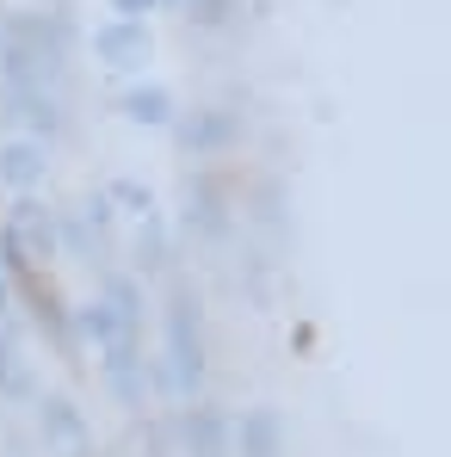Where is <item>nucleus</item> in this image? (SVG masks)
Wrapping results in <instances>:
<instances>
[{
    "label": "nucleus",
    "mask_w": 451,
    "mask_h": 457,
    "mask_svg": "<svg viewBox=\"0 0 451 457\" xmlns=\"http://www.w3.org/2000/svg\"><path fill=\"white\" fill-rule=\"evenodd\" d=\"M44 173H50L44 143H31V137L0 143V186H6V192H38V186H44Z\"/></svg>",
    "instance_id": "nucleus-10"
},
{
    "label": "nucleus",
    "mask_w": 451,
    "mask_h": 457,
    "mask_svg": "<svg viewBox=\"0 0 451 457\" xmlns=\"http://www.w3.org/2000/svg\"><path fill=\"white\" fill-rule=\"evenodd\" d=\"M93 56H99L112 75H137V69H149V56H155L149 19H105V25L93 31Z\"/></svg>",
    "instance_id": "nucleus-3"
},
{
    "label": "nucleus",
    "mask_w": 451,
    "mask_h": 457,
    "mask_svg": "<svg viewBox=\"0 0 451 457\" xmlns=\"http://www.w3.org/2000/svg\"><path fill=\"white\" fill-rule=\"evenodd\" d=\"M6 223L19 228V241H25V253H31V266H56V260H63V253H56V211H50V204H38V192H13Z\"/></svg>",
    "instance_id": "nucleus-4"
},
{
    "label": "nucleus",
    "mask_w": 451,
    "mask_h": 457,
    "mask_svg": "<svg viewBox=\"0 0 451 457\" xmlns=\"http://www.w3.org/2000/svg\"><path fill=\"white\" fill-rule=\"evenodd\" d=\"M118 112H124L130 124H143V130H167V124L180 118V112H173V93H167V87H155V80H137V87H124Z\"/></svg>",
    "instance_id": "nucleus-12"
},
{
    "label": "nucleus",
    "mask_w": 451,
    "mask_h": 457,
    "mask_svg": "<svg viewBox=\"0 0 451 457\" xmlns=\"http://www.w3.org/2000/svg\"><path fill=\"white\" fill-rule=\"evenodd\" d=\"M167 378H173V395L198 402V389H205V315H198L192 291L167 297Z\"/></svg>",
    "instance_id": "nucleus-1"
},
{
    "label": "nucleus",
    "mask_w": 451,
    "mask_h": 457,
    "mask_svg": "<svg viewBox=\"0 0 451 457\" xmlns=\"http://www.w3.org/2000/svg\"><path fill=\"white\" fill-rule=\"evenodd\" d=\"M0 272H6V278L31 272V253H25V241H19V228H13V223H0Z\"/></svg>",
    "instance_id": "nucleus-18"
},
{
    "label": "nucleus",
    "mask_w": 451,
    "mask_h": 457,
    "mask_svg": "<svg viewBox=\"0 0 451 457\" xmlns=\"http://www.w3.org/2000/svg\"><path fill=\"white\" fill-rule=\"evenodd\" d=\"M69 328H75V340H87V346H112L118 340V321H112V309L99 303V297L69 309Z\"/></svg>",
    "instance_id": "nucleus-14"
},
{
    "label": "nucleus",
    "mask_w": 451,
    "mask_h": 457,
    "mask_svg": "<svg viewBox=\"0 0 451 457\" xmlns=\"http://www.w3.org/2000/svg\"><path fill=\"white\" fill-rule=\"evenodd\" d=\"M19 315H0V402H31V365L19 353Z\"/></svg>",
    "instance_id": "nucleus-11"
},
{
    "label": "nucleus",
    "mask_w": 451,
    "mask_h": 457,
    "mask_svg": "<svg viewBox=\"0 0 451 457\" xmlns=\"http://www.w3.org/2000/svg\"><path fill=\"white\" fill-rule=\"evenodd\" d=\"M80 223L93 228V235H99V241H105V247H112V223H118V211H112V198H105V192H87V198H80V211H75Z\"/></svg>",
    "instance_id": "nucleus-16"
},
{
    "label": "nucleus",
    "mask_w": 451,
    "mask_h": 457,
    "mask_svg": "<svg viewBox=\"0 0 451 457\" xmlns=\"http://www.w3.org/2000/svg\"><path fill=\"white\" fill-rule=\"evenodd\" d=\"M13 309H19V303H13V278L0 272V315H13Z\"/></svg>",
    "instance_id": "nucleus-20"
},
{
    "label": "nucleus",
    "mask_w": 451,
    "mask_h": 457,
    "mask_svg": "<svg viewBox=\"0 0 451 457\" xmlns=\"http://www.w3.org/2000/svg\"><path fill=\"white\" fill-rule=\"evenodd\" d=\"M130 260H137V272H167V260H173V235H167V223H161V217L137 223Z\"/></svg>",
    "instance_id": "nucleus-13"
},
{
    "label": "nucleus",
    "mask_w": 451,
    "mask_h": 457,
    "mask_svg": "<svg viewBox=\"0 0 451 457\" xmlns=\"http://www.w3.org/2000/svg\"><path fill=\"white\" fill-rule=\"evenodd\" d=\"M180 12L192 25H205V31H223L229 19H235V0H180Z\"/></svg>",
    "instance_id": "nucleus-17"
},
{
    "label": "nucleus",
    "mask_w": 451,
    "mask_h": 457,
    "mask_svg": "<svg viewBox=\"0 0 451 457\" xmlns=\"http://www.w3.org/2000/svg\"><path fill=\"white\" fill-rule=\"evenodd\" d=\"M229 457H285V427L272 408H247L229 427Z\"/></svg>",
    "instance_id": "nucleus-9"
},
{
    "label": "nucleus",
    "mask_w": 451,
    "mask_h": 457,
    "mask_svg": "<svg viewBox=\"0 0 451 457\" xmlns=\"http://www.w3.org/2000/svg\"><path fill=\"white\" fill-rule=\"evenodd\" d=\"M99 371H105V389L118 408H143L149 402V359H143V340L118 334L112 346H99Z\"/></svg>",
    "instance_id": "nucleus-2"
},
{
    "label": "nucleus",
    "mask_w": 451,
    "mask_h": 457,
    "mask_svg": "<svg viewBox=\"0 0 451 457\" xmlns=\"http://www.w3.org/2000/svg\"><path fill=\"white\" fill-rule=\"evenodd\" d=\"M6 118H13V124H25V137H31V143L63 137V105H56V93H50V87H6Z\"/></svg>",
    "instance_id": "nucleus-6"
},
{
    "label": "nucleus",
    "mask_w": 451,
    "mask_h": 457,
    "mask_svg": "<svg viewBox=\"0 0 451 457\" xmlns=\"http://www.w3.org/2000/svg\"><path fill=\"white\" fill-rule=\"evenodd\" d=\"M161 6H180V0H161Z\"/></svg>",
    "instance_id": "nucleus-21"
},
{
    "label": "nucleus",
    "mask_w": 451,
    "mask_h": 457,
    "mask_svg": "<svg viewBox=\"0 0 451 457\" xmlns=\"http://www.w3.org/2000/svg\"><path fill=\"white\" fill-rule=\"evenodd\" d=\"M38 427H44L50 452L63 457H87V445H93V433H87V420L69 395H38Z\"/></svg>",
    "instance_id": "nucleus-7"
},
{
    "label": "nucleus",
    "mask_w": 451,
    "mask_h": 457,
    "mask_svg": "<svg viewBox=\"0 0 451 457\" xmlns=\"http://www.w3.org/2000/svg\"><path fill=\"white\" fill-rule=\"evenodd\" d=\"M167 130L180 137V149H186V154H217V149H229V143H235V118H229L223 105L186 112V118H173Z\"/></svg>",
    "instance_id": "nucleus-8"
},
{
    "label": "nucleus",
    "mask_w": 451,
    "mask_h": 457,
    "mask_svg": "<svg viewBox=\"0 0 451 457\" xmlns=\"http://www.w3.org/2000/svg\"><path fill=\"white\" fill-rule=\"evenodd\" d=\"M105 198H112V211H118L124 223H149V217H161V211H155V192L143 186V179H112Z\"/></svg>",
    "instance_id": "nucleus-15"
},
{
    "label": "nucleus",
    "mask_w": 451,
    "mask_h": 457,
    "mask_svg": "<svg viewBox=\"0 0 451 457\" xmlns=\"http://www.w3.org/2000/svg\"><path fill=\"white\" fill-rule=\"evenodd\" d=\"M173 433H180L186 457H229V414H217L211 402H186Z\"/></svg>",
    "instance_id": "nucleus-5"
},
{
    "label": "nucleus",
    "mask_w": 451,
    "mask_h": 457,
    "mask_svg": "<svg viewBox=\"0 0 451 457\" xmlns=\"http://www.w3.org/2000/svg\"><path fill=\"white\" fill-rule=\"evenodd\" d=\"M161 12V0H112V19H149Z\"/></svg>",
    "instance_id": "nucleus-19"
}]
</instances>
